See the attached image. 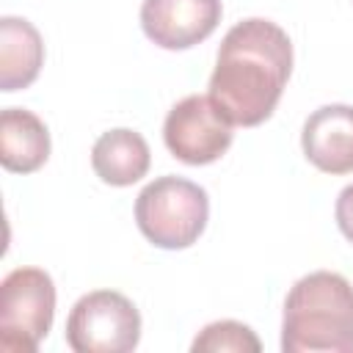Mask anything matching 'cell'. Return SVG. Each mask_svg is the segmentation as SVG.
Wrapping results in <instances>:
<instances>
[{
	"label": "cell",
	"instance_id": "7a4b0ae2",
	"mask_svg": "<svg viewBox=\"0 0 353 353\" xmlns=\"http://www.w3.org/2000/svg\"><path fill=\"white\" fill-rule=\"evenodd\" d=\"M284 353H353V284L334 270L298 279L281 314Z\"/></svg>",
	"mask_w": 353,
	"mask_h": 353
},
{
	"label": "cell",
	"instance_id": "30bf717a",
	"mask_svg": "<svg viewBox=\"0 0 353 353\" xmlns=\"http://www.w3.org/2000/svg\"><path fill=\"white\" fill-rule=\"evenodd\" d=\"M149 165H152L149 143L141 132L130 127H116L102 132L91 149L94 174L113 188L135 185L141 176H146Z\"/></svg>",
	"mask_w": 353,
	"mask_h": 353
},
{
	"label": "cell",
	"instance_id": "277c9868",
	"mask_svg": "<svg viewBox=\"0 0 353 353\" xmlns=\"http://www.w3.org/2000/svg\"><path fill=\"white\" fill-rule=\"evenodd\" d=\"M55 317V284L41 268H14L0 284V347L33 353Z\"/></svg>",
	"mask_w": 353,
	"mask_h": 353
},
{
	"label": "cell",
	"instance_id": "8992f818",
	"mask_svg": "<svg viewBox=\"0 0 353 353\" xmlns=\"http://www.w3.org/2000/svg\"><path fill=\"white\" fill-rule=\"evenodd\" d=\"M232 138L234 124L210 99V94H190L179 99L163 121L165 149L188 165H207L221 160L232 146Z\"/></svg>",
	"mask_w": 353,
	"mask_h": 353
},
{
	"label": "cell",
	"instance_id": "8fae6325",
	"mask_svg": "<svg viewBox=\"0 0 353 353\" xmlns=\"http://www.w3.org/2000/svg\"><path fill=\"white\" fill-rule=\"evenodd\" d=\"M44 63V41L33 22L22 17L0 19V91L28 88Z\"/></svg>",
	"mask_w": 353,
	"mask_h": 353
},
{
	"label": "cell",
	"instance_id": "52a82bcc",
	"mask_svg": "<svg viewBox=\"0 0 353 353\" xmlns=\"http://www.w3.org/2000/svg\"><path fill=\"white\" fill-rule=\"evenodd\" d=\"M223 17L221 0H143L141 28L163 50H188L210 39Z\"/></svg>",
	"mask_w": 353,
	"mask_h": 353
},
{
	"label": "cell",
	"instance_id": "ba28073f",
	"mask_svg": "<svg viewBox=\"0 0 353 353\" xmlns=\"http://www.w3.org/2000/svg\"><path fill=\"white\" fill-rule=\"evenodd\" d=\"M306 160L325 174L353 171V105H323L309 113L301 130Z\"/></svg>",
	"mask_w": 353,
	"mask_h": 353
},
{
	"label": "cell",
	"instance_id": "3957f363",
	"mask_svg": "<svg viewBox=\"0 0 353 353\" xmlns=\"http://www.w3.org/2000/svg\"><path fill=\"white\" fill-rule=\"evenodd\" d=\"M207 190L176 174L152 179L135 199V223L141 234L165 251L190 248L207 229Z\"/></svg>",
	"mask_w": 353,
	"mask_h": 353
},
{
	"label": "cell",
	"instance_id": "7c38bea8",
	"mask_svg": "<svg viewBox=\"0 0 353 353\" xmlns=\"http://www.w3.org/2000/svg\"><path fill=\"white\" fill-rule=\"evenodd\" d=\"M193 353H259L262 342L256 339V334L237 320H218L204 325L193 345Z\"/></svg>",
	"mask_w": 353,
	"mask_h": 353
},
{
	"label": "cell",
	"instance_id": "4fadbf2b",
	"mask_svg": "<svg viewBox=\"0 0 353 353\" xmlns=\"http://www.w3.org/2000/svg\"><path fill=\"white\" fill-rule=\"evenodd\" d=\"M334 218H336V226L345 234V240L353 243V182L339 190L336 207H334Z\"/></svg>",
	"mask_w": 353,
	"mask_h": 353
},
{
	"label": "cell",
	"instance_id": "6da1fadb",
	"mask_svg": "<svg viewBox=\"0 0 353 353\" xmlns=\"http://www.w3.org/2000/svg\"><path fill=\"white\" fill-rule=\"evenodd\" d=\"M292 74V41L270 19L251 17L232 25L210 74V99L237 127L268 121Z\"/></svg>",
	"mask_w": 353,
	"mask_h": 353
},
{
	"label": "cell",
	"instance_id": "9c48e42d",
	"mask_svg": "<svg viewBox=\"0 0 353 353\" xmlns=\"http://www.w3.org/2000/svg\"><path fill=\"white\" fill-rule=\"evenodd\" d=\"M47 124L25 108H6L0 113V163L14 174H33L50 157Z\"/></svg>",
	"mask_w": 353,
	"mask_h": 353
},
{
	"label": "cell",
	"instance_id": "5b68a950",
	"mask_svg": "<svg viewBox=\"0 0 353 353\" xmlns=\"http://www.w3.org/2000/svg\"><path fill=\"white\" fill-rule=\"evenodd\" d=\"M141 342V312L116 290L85 292L66 317V345L74 353H130Z\"/></svg>",
	"mask_w": 353,
	"mask_h": 353
}]
</instances>
